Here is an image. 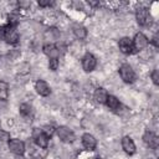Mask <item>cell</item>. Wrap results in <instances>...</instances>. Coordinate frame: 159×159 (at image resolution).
Segmentation results:
<instances>
[{"label": "cell", "instance_id": "1", "mask_svg": "<svg viewBox=\"0 0 159 159\" xmlns=\"http://www.w3.org/2000/svg\"><path fill=\"white\" fill-rule=\"evenodd\" d=\"M0 40L6 41L7 43L15 45V43H17V41H19V35H17L16 30H15L11 25L1 26V27H0Z\"/></svg>", "mask_w": 159, "mask_h": 159}, {"label": "cell", "instance_id": "2", "mask_svg": "<svg viewBox=\"0 0 159 159\" xmlns=\"http://www.w3.org/2000/svg\"><path fill=\"white\" fill-rule=\"evenodd\" d=\"M119 75H120L122 80H123L125 83H132V82H134V80H135V73H134L133 68H132L128 63H123V65L119 67Z\"/></svg>", "mask_w": 159, "mask_h": 159}, {"label": "cell", "instance_id": "3", "mask_svg": "<svg viewBox=\"0 0 159 159\" xmlns=\"http://www.w3.org/2000/svg\"><path fill=\"white\" fill-rule=\"evenodd\" d=\"M132 45H133V51H142L148 46V39L144 34L138 32L132 40Z\"/></svg>", "mask_w": 159, "mask_h": 159}, {"label": "cell", "instance_id": "4", "mask_svg": "<svg viewBox=\"0 0 159 159\" xmlns=\"http://www.w3.org/2000/svg\"><path fill=\"white\" fill-rule=\"evenodd\" d=\"M56 133L63 143H72L75 140V133L67 127H58L56 129Z\"/></svg>", "mask_w": 159, "mask_h": 159}, {"label": "cell", "instance_id": "5", "mask_svg": "<svg viewBox=\"0 0 159 159\" xmlns=\"http://www.w3.org/2000/svg\"><path fill=\"white\" fill-rule=\"evenodd\" d=\"M135 19H137V22L140 25V26H147L149 25L150 22V15H149V11L148 9L145 7H139L135 12Z\"/></svg>", "mask_w": 159, "mask_h": 159}, {"label": "cell", "instance_id": "6", "mask_svg": "<svg viewBox=\"0 0 159 159\" xmlns=\"http://www.w3.org/2000/svg\"><path fill=\"white\" fill-rule=\"evenodd\" d=\"M96 65H97L96 57H94L92 53L87 52V53L83 56V58H82V67H83V70H84L86 72H91V71H93V70L96 68Z\"/></svg>", "mask_w": 159, "mask_h": 159}, {"label": "cell", "instance_id": "7", "mask_svg": "<svg viewBox=\"0 0 159 159\" xmlns=\"http://www.w3.org/2000/svg\"><path fill=\"white\" fill-rule=\"evenodd\" d=\"M143 140H144V143H145L149 148H152V149H157L158 145H159V139H158V137H157L153 132H150V130H145V133H144V135H143Z\"/></svg>", "mask_w": 159, "mask_h": 159}, {"label": "cell", "instance_id": "8", "mask_svg": "<svg viewBox=\"0 0 159 159\" xmlns=\"http://www.w3.org/2000/svg\"><path fill=\"white\" fill-rule=\"evenodd\" d=\"M9 148L16 155H22L25 152V144L20 139H10L9 140Z\"/></svg>", "mask_w": 159, "mask_h": 159}, {"label": "cell", "instance_id": "9", "mask_svg": "<svg viewBox=\"0 0 159 159\" xmlns=\"http://www.w3.org/2000/svg\"><path fill=\"white\" fill-rule=\"evenodd\" d=\"M122 148L129 155H132V154L135 153V144H134L133 139L130 137H128V135L127 137H123V139H122Z\"/></svg>", "mask_w": 159, "mask_h": 159}, {"label": "cell", "instance_id": "10", "mask_svg": "<svg viewBox=\"0 0 159 159\" xmlns=\"http://www.w3.org/2000/svg\"><path fill=\"white\" fill-rule=\"evenodd\" d=\"M118 46H119V50L125 53V55H129L133 52V45H132V40L128 39V37H123L119 40L118 42Z\"/></svg>", "mask_w": 159, "mask_h": 159}, {"label": "cell", "instance_id": "11", "mask_svg": "<svg viewBox=\"0 0 159 159\" xmlns=\"http://www.w3.org/2000/svg\"><path fill=\"white\" fill-rule=\"evenodd\" d=\"M35 89H36V92H37L40 96H43V97H46V96H48V94L51 93V89H50L48 84H47L43 80H39V81L36 82Z\"/></svg>", "mask_w": 159, "mask_h": 159}, {"label": "cell", "instance_id": "12", "mask_svg": "<svg viewBox=\"0 0 159 159\" xmlns=\"http://www.w3.org/2000/svg\"><path fill=\"white\" fill-rule=\"evenodd\" d=\"M82 144H83L84 148H87L89 150H93L96 148V145H97V140L92 134L86 133V134L82 135Z\"/></svg>", "mask_w": 159, "mask_h": 159}, {"label": "cell", "instance_id": "13", "mask_svg": "<svg viewBox=\"0 0 159 159\" xmlns=\"http://www.w3.org/2000/svg\"><path fill=\"white\" fill-rule=\"evenodd\" d=\"M35 142L40 148H46L48 145V137L42 130L35 132Z\"/></svg>", "mask_w": 159, "mask_h": 159}, {"label": "cell", "instance_id": "14", "mask_svg": "<svg viewBox=\"0 0 159 159\" xmlns=\"http://www.w3.org/2000/svg\"><path fill=\"white\" fill-rule=\"evenodd\" d=\"M42 50H43L45 55H47L50 58H57V56H58V53H60L58 50H57V47H56L55 45H52V43H46V45H43Z\"/></svg>", "mask_w": 159, "mask_h": 159}, {"label": "cell", "instance_id": "15", "mask_svg": "<svg viewBox=\"0 0 159 159\" xmlns=\"http://www.w3.org/2000/svg\"><path fill=\"white\" fill-rule=\"evenodd\" d=\"M107 97H108V93L104 88H97L94 91V99L98 102V103H106L107 101Z\"/></svg>", "mask_w": 159, "mask_h": 159}, {"label": "cell", "instance_id": "16", "mask_svg": "<svg viewBox=\"0 0 159 159\" xmlns=\"http://www.w3.org/2000/svg\"><path fill=\"white\" fill-rule=\"evenodd\" d=\"M106 104H107V107H108L109 109H112V111H117V109H119V107H120L119 101H118L114 96H111V94H108L107 101H106Z\"/></svg>", "mask_w": 159, "mask_h": 159}, {"label": "cell", "instance_id": "17", "mask_svg": "<svg viewBox=\"0 0 159 159\" xmlns=\"http://www.w3.org/2000/svg\"><path fill=\"white\" fill-rule=\"evenodd\" d=\"M73 34H75V36L77 39L82 40V39H84L87 36V30H86V27H83L81 25H75L73 26Z\"/></svg>", "mask_w": 159, "mask_h": 159}, {"label": "cell", "instance_id": "18", "mask_svg": "<svg viewBox=\"0 0 159 159\" xmlns=\"http://www.w3.org/2000/svg\"><path fill=\"white\" fill-rule=\"evenodd\" d=\"M9 97V84L5 81H0V99L6 101Z\"/></svg>", "mask_w": 159, "mask_h": 159}, {"label": "cell", "instance_id": "19", "mask_svg": "<svg viewBox=\"0 0 159 159\" xmlns=\"http://www.w3.org/2000/svg\"><path fill=\"white\" fill-rule=\"evenodd\" d=\"M31 112H32V108H31L30 104L22 103V104L20 106V114H21L22 117H29V116L31 114Z\"/></svg>", "mask_w": 159, "mask_h": 159}, {"label": "cell", "instance_id": "20", "mask_svg": "<svg viewBox=\"0 0 159 159\" xmlns=\"http://www.w3.org/2000/svg\"><path fill=\"white\" fill-rule=\"evenodd\" d=\"M48 67H50V70L56 71V70H57V67H58V60H57V58H50Z\"/></svg>", "mask_w": 159, "mask_h": 159}, {"label": "cell", "instance_id": "21", "mask_svg": "<svg viewBox=\"0 0 159 159\" xmlns=\"http://www.w3.org/2000/svg\"><path fill=\"white\" fill-rule=\"evenodd\" d=\"M42 132H43V133H45V134H46V135L50 138V137L53 134L55 128H53L52 125H45V127H43V129H42Z\"/></svg>", "mask_w": 159, "mask_h": 159}, {"label": "cell", "instance_id": "22", "mask_svg": "<svg viewBox=\"0 0 159 159\" xmlns=\"http://www.w3.org/2000/svg\"><path fill=\"white\" fill-rule=\"evenodd\" d=\"M152 80L154 82V84H159V75H158V70H154L152 72Z\"/></svg>", "mask_w": 159, "mask_h": 159}, {"label": "cell", "instance_id": "23", "mask_svg": "<svg viewBox=\"0 0 159 159\" xmlns=\"http://www.w3.org/2000/svg\"><path fill=\"white\" fill-rule=\"evenodd\" d=\"M0 139L1 140H10V134L7 132H4L0 129Z\"/></svg>", "mask_w": 159, "mask_h": 159}, {"label": "cell", "instance_id": "24", "mask_svg": "<svg viewBox=\"0 0 159 159\" xmlns=\"http://www.w3.org/2000/svg\"><path fill=\"white\" fill-rule=\"evenodd\" d=\"M51 4H52V2L48 1V0H47V1H45V0H40V1H39V5H40V6H50Z\"/></svg>", "mask_w": 159, "mask_h": 159}, {"label": "cell", "instance_id": "25", "mask_svg": "<svg viewBox=\"0 0 159 159\" xmlns=\"http://www.w3.org/2000/svg\"><path fill=\"white\" fill-rule=\"evenodd\" d=\"M153 43H154L155 47L159 46V43H158V36H157V35H154V37H153Z\"/></svg>", "mask_w": 159, "mask_h": 159}, {"label": "cell", "instance_id": "26", "mask_svg": "<svg viewBox=\"0 0 159 159\" xmlns=\"http://www.w3.org/2000/svg\"><path fill=\"white\" fill-rule=\"evenodd\" d=\"M16 159H24V158H22L21 155H17V158H16Z\"/></svg>", "mask_w": 159, "mask_h": 159}, {"label": "cell", "instance_id": "27", "mask_svg": "<svg viewBox=\"0 0 159 159\" xmlns=\"http://www.w3.org/2000/svg\"><path fill=\"white\" fill-rule=\"evenodd\" d=\"M96 159H102V158H96Z\"/></svg>", "mask_w": 159, "mask_h": 159}]
</instances>
